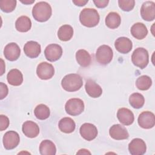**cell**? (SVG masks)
Segmentation results:
<instances>
[{
	"label": "cell",
	"mask_w": 155,
	"mask_h": 155,
	"mask_svg": "<svg viewBox=\"0 0 155 155\" xmlns=\"http://www.w3.org/2000/svg\"><path fill=\"white\" fill-rule=\"evenodd\" d=\"M52 13L50 5L47 2H37L32 10V15L34 19L38 22H45L49 19Z\"/></svg>",
	"instance_id": "cell-1"
},
{
	"label": "cell",
	"mask_w": 155,
	"mask_h": 155,
	"mask_svg": "<svg viewBox=\"0 0 155 155\" xmlns=\"http://www.w3.org/2000/svg\"><path fill=\"white\" fill-rule=\"evenodd\" d=\"M100 19L99 15L96 10L91 8H85L80 13V22L87 27L96 26Z\"/></svg>",
	"instance_id": "cell-2"
},
{
	"label": "cell",
	"mask_w": 155,
	"mask_h": 155,
	"mask_svg": "<svg viewBox=\"0 0 155 155\" xmlns=\"http://www.w3.org/2000/svg\"><path fill=\"white\" fill-rule=\"evenodd\" d=\"M63 89L68 92L79 90L83 85L82 78L78 74L71 73L65 75L61 81Z\"/></svg>",
	"instance_id": "cell-3"
},
{
	"label": "cell",
	"mask_w": 155,
	"mask_h": 155,
	"mask_svg": "<svg viewBox=\"0 0 155 155\" xmlns=\"http://www.w3.org/2000/svg\"><path fill=\"white\" fill-rule=\"evenodd\" d=\"M133 64L136 67L143 69L149 62V55L148 51L142 47L136 48L131 55Z\"/></svg>",
	"instance_id": "cell-4"
},
{
	"label": "cell",
	"mask_w": 155,
	"mask_h": 155,
	"mask_svg": "<svg viewBox=\"0 0 155 155\" xmlns=\"http://www.w3.org/2000/svg\"><path fill=\"white\" fill-rule=\"evenodd\" d=\"M113 56V52L111 48L107 45H102L98 47L96 53V59L101 65L109 64Z\"/></svg>",
	"instance_id": "cell-5"
},
{
	"label": "cell",
	"mask_w": 155,
	"mask_h": 155,
	"mask_svg": "<svg viewBox=\"0 0 155 155\" xmlns=\"http://www.w3.org/2000/svg\"><path fill=\"white\" fill-rule=\"evenodd\" d=\"M65 110L71 116L79 115L84 110V103L79 98L70 99L65 105Z\"/></svg>",
	"instance_id": "cell-6"
},
{
	"label": "cell",
	"mask_w": 155,
	"mask_h": 155,
	"mask_svg": "<svg viewBox=\"0 0 155 155\" xmlns=\"http://www.w3.org/2000/svg\"><path fill=\"white\" fill-rule=\"evenodd\" d=\"M36 74L42 80L51 79L54 74V68L52 64L47 62H41L37 67Z\"/></svg>",
	"instance_id": "cell-7"
},
{
	"label": "cell",
	"mask_w": 155,
	"mask_h": 155,
	"mask_svg": "<svg viewBox=\"0 0 155 155\" xmlns=\"http://www.w3.org/2000/svg\"><path fill=\"white\" fill-rule=\"evenodd\" d=\"M44 54L47 60L50 62H54L61 58L62 54V48L58 44H51L45 48Z\"/></svg>",
	"instance_id": "cell-8"
},
{
	"label": "cell",
	"mask_w": 155,
	"mask_h": 155,
	"mask_svg": "<svg viewBox=\"0 0 155 155\" xmlns=\"http://www.w3.org/2000/svg\"><path fill=\"white\" fill-rule=\"evenodd\" d=\"M3 145L6 150H12L16 148L20 142L18 133L15 131H8L5 133L2 139Z\"/></svg>",
	"instance_id": "cell-9"
},
{
	"label": "cell",
	"mask_w": 155,
	"mask_h": 155,
	"mask_svg": "<svg viewBox=\"0 0 155 155\" xmlns=\"http://www.w3.org/2000/svg\"><path fill=\"white\" fill-rule=\"evenodd\" d=\"M139 125L145 129H150L155 125V116L154 113L149 111L141 113L137 119Z\"/></svg>",
	"instance_id": "cell-10"
},
{
	"label": "cell",
	"mask_w": 155,
	"mask_h": 155,
	"mask_svg": "<svg viewBox=\"0 0 155 155\" xmlns=\"http://www.w3.org/2000/svg\"><path fill=\"white\" fill-rule=\"evenodd\" d=\"M140 15L145 21H153L155 18V3L149 1L143 2L140 8Z\"/></svg>",
	"instance_id": "cell-11"
},
{
	"label": "cell",
	"mask_w": 155,
	"mask_h": 155,
	"mask_svg": "<svg viewBox=\"0 0 155 155\" xmlns=\"http://www.w3.org/2000/svg\"><path fill=\"white\" fill-rule=\"evenodd\" d=\"M81 136L88 141L94 139L97 135V129L96 127L90 123H85L81 125L79 129Z\"/></svg>",
	"instance_id": "cell-12"
},
{
	"label": "cell",
	"mask_w": 155,
	"mask_h": 155,
	"mask_svg": "<svg viewBox=\"0 0 155 155\" xmlns=\"http://www.w3.org/2000/svg\"><path fill=\"white\" fill-rule=\"evenodd\" d=\"M147 146L145 142L140 138L133 139L128 145V150L132 155H142L145 153Z\"/></svg>",
	"instance_id": "cell-13"
},
{
	"label": "cell",
	"mask_w": 155,
	"mask_h": 155,
	"mask_svg": "<svg viewBox=\"0 0 155 155\" xmlns=\"http://www.w3.org/2000/svg\"><path fill=\"white\" fill-rule=\"evenodd\" d=\"M21 50L18 45L15 42H10L5 45L4 49L5 58L10 61L17 60L20 56Z\"/></svg>",
	"instance_id": "cell-14"
},
{
	"label": "cell",
	"mask_w": 155,
	"mask_h": 155,
	"mask_svg": "<svg viewBox=\"0 0 155 155\" xmlns=\"http://www.w3.org/2000/svg\"><path fill=\"white\" fill-rule=\"evenodd\" d=\"M109 134L111 137L115 140L127 139L129 137L127 129L120 124H114L111 126L109 130Z\"/></svg>",
	"instance_id": "cell-15"
},
{
	"label": "cell",
	"mask_w": 155,
	"mask_h": 155,
	"mask_svg": "<svg viewBox=\"0 0 155 155\" xmlns=\"http://www.w3.org/2000/svg\"><path fill=\"white\" fill-rule=\"evenodd\" d=\"M24 53L30 58H37L41 51V45L36 41H30L27 42L24 46Z\"/></svg>",
	"instance_id": "cell-16"
},
{
	"label": "cell",
	"mask_w": 155,
	"mask_h": 155,
	"mask_svg": "<svg viewBox=\"0 0 155 155\" xmlns=\"http://www.w3.org/2000/svg\"><path fill=\"white\" fill-rule=\"evenodd\" d=\"M117 117L119 121L124 125L132 124L134 120L133 112L127 108H120L117 110Z\"/></svg>",
	"instance_id": "cell-17"
},
{
	"label": "cell",
	"mask_w": 155,
	"mask_h": 155,
	"mask_svg": "<svg viewBox=\"0 0 155 155\" xmlns=\"http://www.w3.org/2000/svg\"><path fill=\"white\" fill-rule=\"evenodd\" d=\"M114 47L120 53L126 54L131 50L133 44L129 38L126 37H120L115 41Z\"/></svg>",
	"instance_id": "cell-18"
},
{
	"label": "cell",
	"mask_w": 155,
	"mask_h": 155,
	"mask_svg": "<svg viewBox=\"0 0 155 155\" xmlns=\"http://www.w3.org/2000/svg\"><path fill=\"white\" fill-rule=\"evenodd\" d=\"M23 133L28 137L34 138L38 136L39 133V128L38 124L33 121H25L22 127Z\"/></svg>",
	"instance_id": "cell-19"
},
{
	"label": "cell",
	"mask_w": 155,
	"mask_h": 155,
	"mask_svg": "<svg viewBox=\"0 0 155 155\" xmlns=\"http://www.w3.org/2000/svg\"><path fill=\"white\" fill-rule=\"evenodd\" d=\"M85 88L87 93L93 98L99 97L102 93V89L101 86L91 79L86 81Z\"/></svg>",
	"instance_id": "cell-20"
},
{
	"label": "cell",
	"mask_w": 155,
	"mask_h": 155,
	"mask_svg": "<svg viewBox=\"0 0 155 155\" xmlns=\"http://www.w3.org/2000/svg\"><path fill=\"white\" fill-rule=\"evenodd\" d=\"M130 31L132 36L139 40L144 39L148 34L147 27L141 22H137L133 24L131 27Z\"/></svg>",
	"instance_id": "cell-21"
},
{
	"label": "cell",
	"mask_w": 155,
	"mask_h": 155,
	"mask_svg": "<svg viewBox=\"0 0 155 155\" xmlns=\"http://www.w3.org/2000/svg\"><path fill=\"white\" fill-rule=\"evenodd\" d=\"M7 79L9 84L13 86H19L23 82V76L21 71L14 68L8 71L7 75Z\"/></svg>",
	"instance_id": "cell-22"
},
{
	"label": "cell",
	"mask_w": 155,
	"mask_h": 155,
	"mask_svg": "<svg viewBox=\"0 0 155 155\" xmlns=\"http://www.w3.org/2000/svg\"><path fill=\"white\" fill-rule=\"evenodd\" d=\"M58 127L60 131L62 132L65 133H71L74 131L76 124L71 118L65 117L59 120Z\"/></svg>",
	"instance_id": "cell-23"
},
{
	"label": "cell",
	"mask_w": 155,
	"mask_h": 155,
	"mask_svg": "<svg viewBox=\"0 0 155 155\" xmlns=\"http://www.w3.org/2000/svg\"><path fill=\"white\" fill-rule=\"evenodd\" d=\"M76 59L78 63L82 67H88L91 62V58L90 53L84 49L77 51L76 53Z\"/></svg>",
	"instance_id": "cell-24"
},
{
	"label": "cell",
	"mask_w": 155,
	"mask_h": 155,
	"mask_svg": "<svg viewBox=\"0 0 155 155\" xmlns=\"http://www.w3.org/2000/svg\"><path fill=\"white\" fill-rule=\"evenodd\" d=\"M39 152L42 155H54L56 153V148L52 141L44 140L40 143Z\"/></svg>",
	"instance_id": "cell-25"
},
{
	"label": "cell",
	"mask_w": 155,
	"mask_h": 155,
	"mask_svg": "<svg viewBox=\"0 0 155 155\" xmlns=\"http://www.w3.org/2000/svg\"><path fill=\"white\" fill-rule=\"evenodd\" d=\"M16 29L19 32H27L31 27L30 19L27 16H21L17 19L15 22Z\"/></svg>",
	"instance_id": "cell-26"
},
{
	"label": "cell",
	"mask_w": 155,
	"mask_h": 155,
	"mask_svg": "<svg viewBox=\"0 0 155 155\" xmlns=\"http://www.w3.org/2000/svg\"><path fill=\"white\" fill-rule=\"evenodd\" d=\"M121 22V18L120 15L114 12H110L105 18L106 25L111 29L117 28Z\"/></svg>",
	"instance_id": "cell-27"
},
{
	"label": "cell",
	"mask_w": 155,
	"mask_h": 155,
	"mask_svg": "<svg viewBox=\"0 0 155 155\" xmlns=\"http://www.w3.org/2000/svg\"><path fill=\"white\" fill-rule=\"evenodd\" d=\"M73 35V27L68 24L60 27L58 31V37L62 41H68L71 39Z\"/></svg>",
	"instance_id": "cell-28"
},
{
	"label": "cell",
	"mask_w": 155,
	"mask_h": 155,
	"mask_svg": "<svg viewBox=\"0 0 155 155\" xmlns=\"http://www.w3.org/2000/svg\"><path fill=\"white\" fill-rule=\"evenodd\" d=\"M34 114L37 119L39 120H45L50 116V111L47 105L41 104L38 105L35 107Z\"/></svg>",
	"instance_id": "cell-29"
},
{
	"label": "cell",
	"mask_w": 155,
	"mask_h": 155,
	"mask_svg": "<svg viewBox=\"0 0 155 155\" xmlns=\"http://www.w3.org/2000/svg\"><path fill=\"white\" fill-rule=\"evenodd\" d=\"M129 102L134 108H140L145 103V99L142 94L139 93H134L130 95L129 97Z\"/></svg>",
	"instance_id": "cell-30"
},
{
	"label": "cell",
	"mask_w": 155,
	"mask_h": 155,
	"mask_svg": "<svg viewBox=\"0 0 155 155\" xmlns=\"http://www.w3.org/2000/svg\"><path fill=\"white\" fill-rule=\"evenodd\" d=\"M151 85L152 80L147 75L139 76L136 81V85L140 90H147L151 87Z\"/></svg>",
	"instance_id": "cell-31"
},
{
	"label": "cell",
	"mask_w": 155,
	"mask_h": 155,
	"mask_svg": "<svg viewBox=\"0 0 155 155\" xmlns=\"http://www.w3.org/2000/svg\"><path fill=\"white\" fill-rule=\"evenodd\" d=\"M16 5V1L15 0H2L0 1V8L5 13H10L13 12Z\"/></svg>",
	"instance_id": "cell-32"
},
{
	"label": "cell",
	"mask_w": 155,
	"mask_h": 155,
	"mask_svg": "<svg viewBox=\"0 0 155 155\" xmlns=\"http://www.w3.org/2000/svg\"><path fill=\"white\" fill-rule=\"evenodd\" d=\"M118 4L121 10L125 12H129L133 9L135 1L134 0H119Z\"/></svg>",
	"instance_id": "cell-33"
},
{
	"label": "cell",
	"mask_w": 155,
	"mask_h": 155,
	"mask_svg": "<svg viewBox=\"0 0 155 155\" xmlns=\"http://www.w3.org/2000/svg\"><path fill=\"white\" fill-rule=\"evenodd\" d=\"M9 125L8 118L3 114L0 115V130L3 131L8 128Z\"/></svg>",
	"instance_id": "cell-34"
},
{
	"label": "cell",
	"mask_w": 155,
	"mask_h": 155,
	"mask_svg": "<svg viewBox=\"0 0 155 155\" xmlns=\"http://www.w3.org/2000/svg\"><path fill=\"white\" fill-rule=\"evenodd\" d=\"M8 90L6 84L0 82V99L2 100L8 94Z\"/></svg>",
	"instance_id": "cell-35"
},
{
	"label": "cell",
	"mask_w": 155,
	"mask_h": 155,
	"mask_svg": "<svg viewBox=\"0 0 155 155\" xmlns=\"http://www.w3.org/2000/svg\"><path fill=\"white\" fill-rule=\"evenodd\" d=\"M94 4L97 8H102L107 6L109 1L108 0H94L93 1Z\"/></svg>",
	"instance_id": "cell-36"
},
{
	"label": "cell",
	"mask_w": 155,
	"mask_h": 155,
	"mask_svg": "<svg viewBox=\"0 0 155 155\" xmlns=\"http://www.w3.org/2000/svg\"><path fill=\"white\" fill-rule=\"evenodd\" d=\"M88 0H86V1H84V0H76V1H73V2L76 5H78V6H79V7H82V6H84L85 5L87 2H88Z\"/></svg>",
	"instance_id": "cell-37"
},
{
	"label": "cell",
	"mask_w": 155,
	"mask_h": 155,
	"mask_svg": "<svg viewBox=\"0 0 155 155\" xmlns=\"http://www.w3.org/2000/svg\"><path fill=\"white\" fill-rule=\"evenodd\" d=\"M35 2V0L34 1H21V2H22V3H24V4H32L33 2Z\"/></svg>",
	"instance_id": "cell-38"
}]
</instances>
